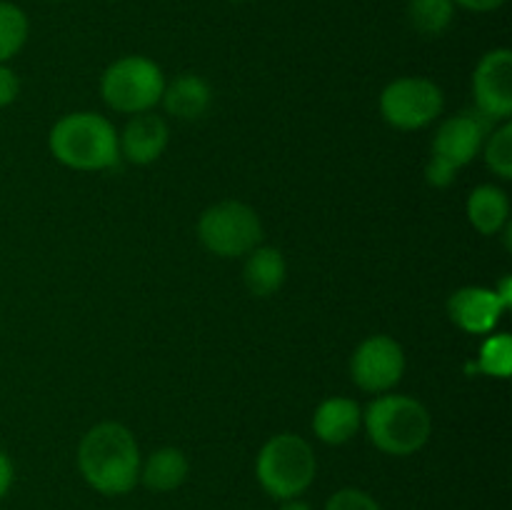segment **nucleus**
Wrapping results in <instances>:
<instances>
[{"instance_id":"obj_1","label":"nucleus","mask_w":512,"mask_h":510,"mask_svg":"<svg viewBox=\"0 0 512 510\" xmlns=\"http://www.w3.org/2000/svg\"><path fill=\"white\" fill-rule=\"evenodd\" d=\"M140 463L138 440L123 423L103 420L80 438L78 470L95 493L108 498L130 493L140 483Z\"/></svg>"},{"instance_id":"obj_2","label":"nucleus","mask_w":512,"mask_h":510,"mask_svg":"<svg viewBox=\"0 0 512 510\" xmlns=\"http://www.w3.org/2000/svg\"><path fill=\"white\" fill-rule=\"evenodd\" d=\"M48 148L60 165L80 173L110 170L120 163L118 130L105 115L68 113L50 128Z\"/></svg>"},{"instance_id":"obj_3","label":"nucleus","mask_w":512,"mask_h":510,"mask_svg":"<svg viewBox=\"0 0 512 510\" xmlns=\"http://www.w3.org/2000/svg\"><path fill=\"white\" fill-rule=\"evenodd\" d=\"M363 428L380 453L405 458L428 445L433 435V418L420 400L410 395L383 393L365 408Z\"/></svg>"},{"instance_id":"obj_4","label":"nucleus","mask_w":512,"mask_h":510,"mask_svg":"<svg viewBox=\"0 0 512 510\" xmlns=\"http://www.w3.org/2000/svg\"><path fill=\"white\" fill-rule=\"evenodd\" d=\"M318 475L315 450L303 435L278 433L268 438L255 458V478L275 500L300 498Z\"/></svg>"},{"instance_id":"obj_5","label":"nucleus","mask_w":512,"mask_h":510,"mask_svg":"<svg viewBox=\"0 0 512 510\" xmlns=\"http://www.w3.org/2000/svg\"><path fill=\"white\" fill-rule=\"evenodd\" d=\"M493 125L495 123H490L478 110L475 113H458L443 120L440 128L435 130L433 155L425 165L428 185H433V188L453 185L455 173L478 158Z\"/></svg>"},{"instance_id":"obj_6","label":"nucleus","mask_w":512,"mask_h":510,"mask_svg":"<svg viewBox=\"0 0 512 510\" xmlns=\"http://www.w3.org/2000/svg\"><path fill=\"white\" fill-rule=\"evenodd\" d=\"M165 85V75L155 60L145 55H123L105 68L100 78V95L108 108L138 115L148 113L160 103Z\"/></svg>"},{"instance_id":"obj_7","label":"nucleus","mask_w":512,"mask_h":510,"mask_svg":"<svg viewBox=\"0 0 512 510\" xmlns=\"http://www.w3.org/2000/svg\"><path fill=\"white\" fill-rule=\"evenodd\" d=\"M198 238L218 258H243L263 240V220L243 200H220L200 215Z\"/></svg>"},{"instance_id":"obj_8","label":"nucleus","mask_w":512,"mask_h":510,"mask_svg":"<svg viewBox=\"0 0 512 510\" xmlns=\"http://www.w3.org/2000/svg\"><path fill=\"white\" fill-rule=\"evenodd\" d=\"M445 95L438 83L420 75H403L380 93V115L398 130H420L440 118Z\"/></svg>"},{"instance_id":"obj_9","label":"nucleus","mask_w":512,"mask_h":510,"mask_svg":"<svg viewBox=\"0 0 512 510\" xmlns=\"http://www.w3.org/2000/svg\"><path fill=\"white\" fill-rule=\"evenodd\" d=\"M405 375V350L390 335H370L350 358V378L373 395L390 393Z\"/></svg>"},{"instance_id":"obj_10","label":"nucleus","mask_w":512,"mask_h":510,"mask_svg":"<svg viewBox=\"0 0 512 510\" xmlns=\"http://www.w3.org/2000/svg\"><path fill=\"white\" fill-rule=\"evenodd\" d=\"M475 110L490 123H505L512 115V50L493 48L478 60L473 73Z\"/></svg>"},{"instance_id":"obj_11","label":"nucleus","mask_w":512,"mask_h":510,"mask_svg":"<svg viewBox=\"0 0 512 510\" xmlns=\"http://www.w3.org/2000/svg\"><path fill=\"white\" fill-rule=\"evenodd\" d=\"M505 308L495 290L468 285L450 295L448 315L460 330L470 335H488L498 328Z\"/></svg>"},{"instance_id":"obj_12","label":"nucleus","mask_w":512,"mask_h":510,"mask_svg":"<svg viewBox=\"0 0 512 510\" xmlns=\"http://www.w3.org/2000/svg\"><path fill=\"white\" fill-rule=\"evenodd\" d=\"M170 143V128L163 115H155L153 110L138 113L125 123L123 133H118L120 160H128L133 165H150L165 153Z\"/></svg>"},{"instance_id":"obj_13","label":"nucleus","mask_w":512,"mask_h":510,"mask_svg":"<svg viewBox=\"0 0 512 510\" xmlns=\"http://www.w3.org/2000/svg\"><path fill=\"white\" fill-rule=\"evenodd\" d=\"M363 428V410L353 398L333 395L313 413V433L325 445H345Z\"/></svg>"},{"instance_id":"obj_14","label":"nucleus","mask_w":512,"mask_h":510,"mask_svg":"<svg viewBox=\"0 0 512 510\" xmlns=\"http://www.w3.org/2000/svg\"><path fill=\"white\" fill-rule=\"evenodd\" d=\"M160 103H163L165 113L173 118L198 120L208 113L210 103H213V90L203 75L183 73L173 83L165 85Z\"/></svg>"},{"instance_id":"obj_15","label":"nucleus","mask_w":512,"mask_h":510,"mask_svg":"<svg viewBox=\"0 0 512 510\" xmlns=\"http://www.w3.org/2000/svg\"><path fill=\"white\" fill-rule=\"evenodd\" d=\"M285 278H288V263H285V255L273 245H258L245 255L243 283L255 298H268L278 293Z\"/></svg>"},{"instance_id":"obj_16","label":"nucleus","mask_w":512,"mask_h":510,"mask_svg":"<svg viewBox=\"0 0 512 510\" xmlns=\"http://www.w3.org/2000/svg\"><path fill=\"white\" fill-rule=\"evenodd\" d=\"M190 460L180 448L165 445L140 463V483L153 493H173L188 480Z\"/></svg>"},{"instance_id":"obj_17","label":"nucleus","mask_w":512,"mask_h":510,"mask_svg":"<svg viewBox=\"0 0 512 510\" xmlns=\"http://www.w3.org/2000/svg\"><path fill=\"white\" fill-rule=\"evenodd\" d=\"M468 220L480 235H498L510 223V198L493 183L478 185L468 195Z\"/></svg>"},{"instance_id":"obj_18","label":"nucleus","mask_w":512,"mask_h":510,"mask_svg":"<svg viewBox=\"0 0 512 510\" xmlns=\"http://www.w3.org/2000/svg\"><path fill=\"white\" fill-rule=\"evenodd\" d=\"M453 0H408V20L425 38H440L455 20Z\"/></svg>"},{"instance_id":"obj_19","label":"nucleus","mask_w":512,"mask_h":510,"mask_svg":"<svg viewBox=\"0 0 512 510\" xmlns=\"http://www.w3.org/2000/svg\"><path fill=\"white\" fill-rule=\"evenodd\" d=\"M30 35V20L20 5L0 0V63L13 60L25 48Z\"/></svg>"},{"instance_id":"obj_20","label":"nucleus","mask_w":512,"mask_h":510,"mask_svg":"<svg viewBox=\"0 0 512 510\" xmlns=\"http://www.w3.org/2000/svg\"><path fill=\"white\" fill-rule=\"evenodd\" d=\"M483 158L485 165L493 170V175H498L500 180L512 178V123L505 120L498 128H493L488 133L483 143Z\"/></svg>"},{"instance_id":"obj_21","label":"nucleus","mask_w":512,"mask_h":510,"mask_svg":"<svg viewBox=\"0 0 512 510\" xmlns=\"http://www.w3.org/2000/svg\"><path fill=\"white\" fill-rule=\"evenodd\" d=\"M478 370L490 378H510L512 370V338L508 333L490 335L478 355Z\"/></svg>"},{"instance_id":"obj_22","label":"nucleus","mask_w":512,"mask_h":510,"mask_svg":"<svg viewBox=\"0 0 512 510\" xmlns=\"http://www.w3.org/2000/svg\"><path fill=\"white\" fill-rule=\"evenodd\" d=\"M323 510H383V505L360 488H340L325 500Z\"/></svg>"},{"instance_id":"obj_23","label":"nucleus","mask_w":512,"mask_h":510,"mask_svg":"<svg viewBox=\"0 0 512 510\" xmlns=\"http://www.w3.org/2000/svg\"><path fill=\"white\" fill-rule=\"evenodd\" d=\"M20 95V78L15 75L8 63H0V108H8L18 100Z\"/></svg>"},{"instance_id":"obj_24","label":"nucleus","mask_w":512,"mask_h":510,"mask_svg":"<svg viewBox=\"0 0 512 510\" xmlns=\"http://www.w3.org/2000/svg\"><path fill=\"white\" fill-rule=\"evenodd\" d=\"M13 480H15V468H13V460L5 450H0V500L10 493L13 488Z\"/></svg>"},{"instance_id":"obj_25","label":"nucleus","mask_w":512,"mask_h":510,"mask_svg":"<svg viewBox=\"0 0 512 510\" xmlns=\"http://www.w3.org/2000/svg\"><path fill=\"white\" fill-rule=\"evenodd\" d=\"M455 8L470 10V13H493V10L503 8L508 0H453Z\"/></svg>"},{"instance_id":"obj_26","label":"nucleus","mask_w":512,"mask_h":510,"mask_svg":"<svg viewBox=\"0 0 512 510\" xmlns=\"http://www.w3.org/2000/svg\"><path fill=\"white\" fill-rule=\"evenodd\" d=\"M493 290H495V295L500 298V303H503V308L508 310L512 305V278L510 275H505V278L500 280L498 288H493Z\"/></svg>"},{"instance_id":"obj_27","label":"nucleus","mask_w":512,"mask_h":510,"mask_svg":"<svg viewBox=\"0 0 512 510\" xmlns=\"http://www.w3.org/2000/svg\"><path fill=\"white\" fill-rule=\"evenodd\" d=\"M278 510H313V505L305 503L303 498H290V500H280Z\"/></svg>"},{"instance_id":"obj_28","label":"nucleus","mask_w":512,"mask_h":510,"mask_svg":"<svg viewBox=\"0 0 512 510\" xmlns=\"http://www.w3.org/2000/svg\"><path fill=\"white\" fill-rule=\"evenodd\" d=\"M230 3H245V0H230Z\"/></svg>"},{"instance_id":"obj_29","label":"nucleus","mask_w":512,"mask_h":510,"mask_svg":"<svg viewBox=\"0 0 512 510\" xmlns=\"http://www.w3.org/2000/svg\"><path fill=\"white\" fill-rule=\"evenodd\" d=\"M53 3H65V0H53Z\"/></svg>"},{"instance_id":"obj_30","label":"nucleus","mask_w":512,"mask_h":510,"mask_svg":"<svg viewBox=\"0 0 512 510\" xmlns=\"http://www.w3.org/2000/svg\"><path fill=\"white\" fill-rule=\"evenodd\" d=\"M110 3H118V0H110Z\"/></svg>"}]
</instances>
